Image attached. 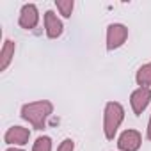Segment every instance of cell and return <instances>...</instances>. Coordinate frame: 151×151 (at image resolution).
<instances>
[{"mask_svg":"<svg viewBox=\"0 0 151 151\" xmlns=\"http://www.w3.org/2000/svg\"><path fill=\"white\" fill-rule=\"evenodd\" d=\"M53 114V103L48 100H39V101H30L25 103L20 110L22 119L32 124L34 130H45L48 117Z\"/></svg>","mask_w":151,"mask_h":151,"instance_id":"6da1fadb","label":"cell"},{"mask_svg":"<svg viewBox=\"0 0 151 151\" xmlns=\"http://www.w3.org/2000/svg\"><path fill=\"white\" fill-rule=\"evenodd\" d=\"M124 119V107L119 101H109L103 110V133L109 140H112Z\"/></svg>","mask_w":151,"mask_h":151,"instance_id":"7a4b0ae2","label":"cell"},{"mask_svg":"<svg viewBox=\"0 0 151 151\" xmlns=\"http://www.w3.org/2000/svg\"><path fill=\"white\" fill-rule=\"evenodd\" d=\"M128 39V27L123 23H110L107 27V50H117L121 48Z\"/></svg>","mask_w":151,"mask_h":151,"instance_id":"3957f363","label":"cell"},{"mask_svg":"<svg viewBox=\"0 0 151 151\" xmlns=\"http://www.w3.org/2000/svg\"><path fill=\"white\" fill-rule=\"evenodd\" d=\"M151 103V89L149 87H137L132 94H130V105L135 116H140L147 105Z\"/></svg>","mask_w":151,"mask_h":151,"instance_id":"277c9868","label":"cell"},{"mask_svg":"<svg viewBox=\"0 0 151 151\" xmlns=\"http://www.w3.org/2000/svg\"><path fill=\"white\" fill-rule=\"evenodd\" d=\"M142 146V135L140 132L130 128V130H124L119 139H117V147L121 151H139Z\"/></svg>","mask_w":151,"mask_h":151,"instance_id":"5b68a950","label":"cell"},{"mask_svg":"<svg viewBox=\"0 0 151 151\" xmlns=\"http://www.w3.org/2000/svg\"><path fill=\"white\" fill-rule=\"evenodd\" d=\"M18 23L22 29L25 30H32L37 27L39 23V9L36 4H25L20 11V18H18Z\"/></svg>","mask_w":151,"mask_h":151,"instance_id":"8992f818","label":"cell"},{"mask_svg":"<svg viewBox=\"0 0 151 151\" xmlns=\"http://www.w3.org/2000/svg\"><path fill=\"white\" fill-rule=\"evenodd\" d=\"M29 139H30V130L25 126H18V124L11 126L4 135V142L9 146H25L29 144Z\"/></svg>","mask_w":151,"mask_h":151,"instance_id":"52a82bcc","label":"cell"},{"mask_svg":"<svg viewBox=\"0 0 151 151\" xmlns=\"http://www.w3.org/2000/svg\"><path fill=\"white\" fill-rule=\"evenodd\" d=\"M45 30H46V36L50 39H57L64 32V25H62V22L59 20V16L53 11L45 13Z\"/></svg>","mask_w":151,"mask_h":151,"instance_id":"ba28073f","label":"cell"},{"mask_svg":"<svg viewBox=\"0 0 151 151\" xmlns=\"http://www.w3.org/2000/svg\"><path fill=\"white\" fill-rule=\"evenodd\" d=\"M14 52H16V45L14 41L11 39H6L4 45H2V52H0V71H6L14 57Z\"/></svg>","mask_w":151,"mask_h":151,"instance_id":"9c48e42d","label":"cell"},{"mask_svg":"<svg viewBox=\"0 0 151 151\" xmlns=\"http://www.w3.org/2000/svg\"><path fill=\"white\" fill-rule=\"evenodd\" d=\"M135 82L139 87H149L151 89V62H146L137 69Z\"/></svg>","mask_w":151,"mask_h":151,"instance_id":"30bf717a","label":"cell"},{"mask_svg":"<svg viewBox=\"0 0 151 151\" xmlns=\"http://www.w3.org/2000/svg\"><path fill=\"white\" fill-rule=\"evenodd\" d=\"M55 7L59 9V13H60L64 18H69L71 13H73L75 2H73V0H55Z\"/></svg>","mask_w":151,"mask_h":151,"instance_id":"8fae6325","label":"cell"},{"mask_svg":"<svg viewBox=\"0 0 151 151\" xmlns=\"http://www.w3.org/2000/svg\"><path fill=\"white\" fill-rule=\"evenodd\" d=\"M32 151H52V139L48 135H41L36 139Z\"/></svg>","mask_w":151,"mask_h":151,"instance_id":"7c38bea8","label":"cell"},{"mask_svg":"<svg viewBox=\"0 0 151 151\" xmlns=\"http://www.w3.org/2000/svg\"><path fill=\"white\" fill-rule=\"evenodd\" d=\"M57 151H75V140L73 139H64L59 146H57Z\"/></svg>","mask_w":151,"mask_h":151,"instance_id":"4fadbf2b","label":"cell"},{"mask_svg":"<svg viewBox=\"0 0 151 151\" xmlns=\"http://www.w3.org/2000/svg\"><path fill=\"white\" fill-rule=\"evenodd\" d=\"M146 137H147V140H151V116H149V121H147V128H146Z\"/></svg>","mask_w":151,"mask_h":151,"instance_id":"5bb4252c","label":"cell"},{"mask_svg":"<svg viewBox=\"0 0 151 151\" xmlns=\"http://www.w3.org/2000/svg\"><path fill=\"white\" fill-rule=\"evenodd\" d=\"M6 151H23V149H20V147H7Z\"/></svg>","mask_w":151,"mask_h":151,"instance_id":"9a60e30c","label":"cell"}]
</instances>
